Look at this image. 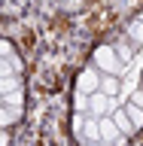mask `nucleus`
Returning a JSON list of instances; mask_svg holds the SVG:
<instances>
[{
	"mask_svg": "<svg viewBox=\"0 0 143 146\" xmlns=\"http://www.w3.org/2000/svg\"><path fill=\"white\" fill-rule=\"evenodd\" d=\"M94 67L110 73V76H119V73L125 70V64L119 61V55H116V46H100V49H94Z\"/></svg>",
	"mask_w": 143,
	"mask_h": 146,
	"instance_id": "f257e3e1",
	"label": "nucleus"
},
{
	"mask_svg": "<svg viewBox=\"0 0 143 146\" xmlns=\"http://www.w3.org/2000/svg\"><path fill=\"white\" fill-rule=\"evenodd\" d=\"M119 110V98H113V94H104V91H94V94H88V116H113Z\"/></svg>",
	"mask_w": 143,
	"mask_h": 146,
	"instance_id": "f03ea898",
	"label": "nucleus"
},
{
	"mask_svg": "<svg viewBox=\"0 0 143 146\" xmlns=\"http://www.w3.org/2000/svg\"><path fill=\"white\" fill-rule=\"evenodd\" d=\"M100 140L107 146H125L128 137L119 131V125L113 122V116H100Z\"/></svg>",
	"mask_w": 143,
	"mask_h": 146,
	"instance_id": "7ed1b4c3",
	"label": "nucleus"
},
{
	"mask_svg": "<svg viewBox=\"0 0 143 146\" xmlns=\"http://www.w3.org/2000/svg\"><path fill=\"white\" fill-rule=\"evenodd\" d=\"M100 76L98 67H88V70H82L79 76H76V91H82V94H94V91H100Z\"/></svg>",
	"mask_w": 143,
	"mask_h": 146,
	"instance_id": "20e7f679",
	"label": "nucleus"
},
{
	"mask_svg": "<svg viewBox=\"0 0 143 146\" xmlns=\"http://www.w3.org/2000/svg\"><path fill=\"white\" fill-rule=\"evenodd\" d=\"M82 143H98L100 140V119L98 116H85V125H82Z\"/></svg>",
	"mask_w": 143,
	"mask_h": 146,
	"instance_id": "39448f33",
	"label": "nucleus"
},
{
	"mask_svg": "<svg viewBox=\"0 0 143 146\" xmlns=\"http://www.w3.org/2000/svg\"><path fill=\"white\" fill-rule=\"evenodd\" d=\"M113 122H116V125H119V131H122V134H125V137H131V134H134V131H137V128H134V122L128 119L125 107H119L116 113H113Z\"/></svg>",
	"mask_w": 143,
	"mask_h": 146,
	"instance_id": "423d86ee",
	"label": "nucleus"
},
{
	"mask_svg": "<svg viewBox=\"0 0 143 146\" xmlns=\"http://www.w3.org/2000/svg\"><path fill=\"white\" fill-rule=\"evenodd\" d=\"M21 113H25V107H6V104H3V110H0V122H3V125H15L18 119H21Z\"/></svg>",
	"mask_w": 143,
	"mask_h": 146,
	"instance_id": "0eeeda50",
	"label": "nucleus"
},
{
	"mask_svg": "<svg viewBox=\"0 0 143 146\" xmlns=\"http://www.w3.org/2000/svg\"><path fill=\"white\" fill-rule=\"evenodd\" d=\"M125 113H128V119L134 122V128L140 131V128H143V107H137V104H125Z\"/></svg>",
	"mask_w": 143,
	"mask_h": 146,
	"instance_id": "6e6552de",
	"label": "nucleus"
},
{
	"mask_svg": "<svg viewBox=\"0 0 143 146\" xmlns=\"http://www.w3.org/2000/svg\"><path fill=\"white\" fill-rule=\"evenodd\" d=\"M100 91L116 98V91H119V76H110V73H104V79H100Z\"/></svg>",
	"mask_w": 143,
	"mask_h": 146,
	"instance_id": "1a4fd4ad",
	"label": "nucleus"
},
{
	"mask_svg": "<svg viewBox=\"0 0 143 146\" xmlns=\"http://www.w3.org/2000/svg\"><path fill=\"white\" fill-rule=\"evenodd\" d=\"M3 104H6V107H25V88H18V91H9V94H3Z\"/></svg>",
	"mask_w": 143,
	"mask_h": 146,
	"instance_id": "9d476101",
	"label": "nucleus"
},
{
	"mask_svg": "<svg viewBox=\"0 0 143 146\" xmlns=\"http://www.w3.org/2000/svg\"><path fill=\"white\" fill-rule=\"evenodd\" d=\"M0 88H3V94H9V91H18V88H25V85H21V76H6V79L0 82Z\"/></svg>",
	"mask_w": 143,
	"mask_h": 146,
	"instance_id": "9b49d317",
	"label": "nucleus"
},
{
	"mask_svg": "<svg viewBox=\"0 0 143 146\" xmlns=\"http://www.w3.org/2000/svg\"><path fill=\"white\" fill-rule=\"evenodd\" d=\"M128 36H131L134 43H140V46H143V21H140V18L128 25Z\"/></svg>",
	"mask_w": 143,
	"mask_h": 146,
	"instance_id": "f8f14e48",
	"label": "nucleus"
},
{
	"mask_svg": "<svg viewBox=\"0 0 143 146\" xmlns=\"http://www.w3.org/2000/svg\"><path fill=\"white\" fill-rule=\"evenodd\" d=\"M73 107H76V113H88V94L76 91V98H73Z\"/></svg>",
	"mask_w": 143,
	"mask_h": 146,
	"instance_id": "ddd939ff",
	"label": "nucleus"
},
{
	"mask_svg": "<svg viewBox=\"0 0 143 146\" xmlns=\"http://www.w3.org/2000/svg\"><path fill=\"white\" fill-rule=\"evenodd\" d=\"M116 55H119V61H122V64L131 61V49H128L125 43H119V46H116Z\"/></svg>",
	"mask_w": 143,
	"mask_h": 146,
	"instance_id": "4468645a",
	"label": "nucleus"
},
{
	"mask_svg": "<svg viewBox=\"0 0 143 146\" xmlns=\"http://www.w3.org/2000/svg\"><path fill=\"white\" fill-rule=\"evenodd\" d=\"M0 52H3V58H12V55H15V49H12V43H9V40H3V43H0Z\"/></svg>",
	"mask_w": 143,
	"mask_h": 146,
	"instance_id": "2eb2a0df",
	"label": "nucleus"
},
{
	"mask_svg": "<svg viewBox=\"0 0 143 146\" xmlns=\"http://www.w3.org/2000/svg\"><path fill=\"white\" fill-rule=\"evenodd\" d=\"M131 104H137V107H143V88H137L134 94H131Z\"/></svg>",
	"mask_w": 143,
	"mask_h": 146,
	"instance_id": "dca6fc26",
	"label": "nucleus"
},
{
	"mask_svg": "<svg viewBox=\"0 0 143 146\" xmlns=\"http://www.w3.org/2000/svg\"><path fill=\"white\" fill-rule=\"evenodd\" d=\"M85 146H107V143H104V140H98V143H85Z\"/></svg>",
	"mask_w": 143,
	"mask_h": 146,
	"instance_id": "f3484780",
	"label": "nucleus"
},
{
	"mask_svg": "<svg viewBox=\"0 0 143 146\" xmlns=\"http://www.w3.org/2000/svg\"><path fill=\"white\" fill-rule=\"evenodd\" d=\"M137 18H140V21H143V12H140V15H137Z\"/></svg>",
	"mask_w": 143,
	"mask_h": 146,
	"instance_id": "a211bd4d",
	"label": "nucleus"
}]
</instances>
